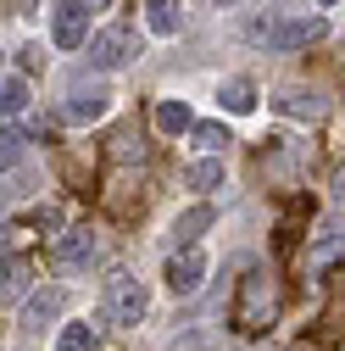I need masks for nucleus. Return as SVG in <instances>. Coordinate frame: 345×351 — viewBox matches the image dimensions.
I'll list each match as a JSON object with an SVG mask.
<instances>
[{"mask_svg":"<svg viewBox=\"0 0 345 351\" xmlns=\"http://www.w3.org/2000/svg\"><path fill=\"white\" fill-rule=\"evenodd\" d=\"M334 195H340V201H345V162H340V167H334Z\"/></svg>","mask_w":345,"mask_h":351,"instance_id":"obj_23","label":"nucleus"},{"mask_svg":"<svg viewBox=\"0 0 345 351\" xmlns=\"http://www.w3.org/2000/svg\"><path fill=\"white\" fill-rule=\"evenodd\" d=\"M218 101H223V106H229V112L240 117V112H251V106H256V84H251V78H229Z\"/></svg>","mask_w":345,"mask_h":351,"instance_id":"obj_15","label":"nucleus"},{"mask_svg":"<svg viewBox=\"0 0 345 351\" xmlns=\"http://www.w3.org/2000/svg\"><path fill=\"white\" fill-rule=\"evenodd\" d=\"M62 351H101V335L90 324H67L62 329Z\"/></svg>","mask_w":345,"mask_h":351,"instance_id":"obj_19","label":"nucleus"},{"mask_svg":"<svg viewBox=\"0 0 345 351\" xmlns=\"http://www.w3.org/2000/svg\"><path fill=\"white\" fill-rule=\"evenodd\" d=\"M140 156H145L140 134H134V128H117V134H112V162H140Z\"/></svg>","mask_w":345,"mask_h":351,"instance_id":"obj_20","label":"nucleus"},{"mask_svg":"<svg viewBox=\"0 0 345 351\" xmlns=\"http://www.w3.org/2000/svg\"><path fill=\"white\" fill-rule=\"evenodd\" d=\"M28 256H12V262H0V301H17L28 290Z\"/></svg>","mask_w":345,"mask_h":351,"instance_id":"obj_11","label":"nucleus"},{"mask_svg":"<svg viewBox=\"0 0 345 351\" xmlns=\"http://www.w3.org/2000/svg\"><path fill=\"white\" fill-rule=\"evenodd\" d=\"M184 184H190V190H218V184H223V162H218V156L190 162V167H184Z\"/></svg>","mask_w":345,"mask_h":351,"instance_id":"obj_12","label":"nucleus"},{"mask_svg":"<svg viewBox=\"0 0 345 351\" xmlns=\"http://www.w3.org/2000/svg\"><path fill=\"white\" fill-rule=\"evenodd\" d=\"M84 51H90V67H95V73H117V67H128V62L140 56V34L123 28V23H112V28H101L95 39H84Z\"/></svg>","mask_w":345,"mask_h":351,"instance_id":"obj_3","label":"nucleus"},{"mask_svg":"<svg viewBox=\"0 0 345 351\" xmlns=\"http://www.w3.org/2000/svg\"><path fill=\"white\" fill-rule=\"evenodd\" d=\"M62 313H67V290H62V285H51V290H34V295H28L23 324H28V329H45V324H51V318H62Z\"/></svg>","mask_w":345,"mask_h":351,"instance_id":"obj_8","label":"nucleus"},{"mask_svg":"<svg viewBox=\"0 0 345 351\" xmlns=\"http://www.w3.org/2000/svg\"><path fill=\"white\" fill-rule=\"evenodd\" d=\"M51 39L62 51H84V39H90V6L84 0H62L56 17H51Z\"/></svg>","mask_w":345,"mask_h":351,"instance_id":"obj_5","label":"nucleus"},{"mask_svg":"<svg viewBox=\"0 0 345 351\" xmlns=\"http://www.w3.org/2000/svg\"><path fill=\"white\" fill-rule=\"evenodd\" d=\"M84 6H90V12H106V6H112V0H84Z\"/></svg>","mask_w":345,"mask_h":351,"instance_id":"obj_24","label":"nucleus"},{"mask_svg":"<svg viewBox=\"0 0 345 351\" xmlns=\"http://www.w3.org/2000/svg\"><path fill=\"white\" fill-rule=\"evenodd\" d=\"M268 318H273V285H268V274H262V268H251V274L240 279L234 329H240V335H262V329H268Z\"/></svg>","mask_w":345,"mask_h":351,"instance_id":"obj_2","label":"nucleus"},{"mask_svg":"<svg viewBox=\"0 0 345 351\" xmlns=\"http://www.w3.org/2000/svg\"><path fill=\"white\" fill-rule=\"evenodd\" d=\"M340 256H345V234H323V240L312 245V274H323V268H334Z\"/></svg>","mask_w":345,"mask_h":351,"instance_id":"obj_18","label":"nucleus"},{"mask_svg":"<svg viewBox=\"0 0 345 351\" xmlns=\"http://www.w3.org/2000/svg\"><path fill=\"white\" fill-rule=\"evenodd\" d=\"M218 6H223V12H229V6H240V0H218Z\"/></svg>","mask_w":345,"mask_h":351,"instance_id":"obj_25","label":"nucleus"},{"mask_svg":"<svg viewBox=\"0 0 345 351\" xmlns=\"http://www.w3.org/2000/svg\"><path fill=\"white\" fill-rule=\"evenodd\" d=\"M145 306H151V295H145V285H140V279H128V274L106 279V313H112V324L134 329V324L145 318Z\"/></svg>","mask_w":345,"mask_h":351,"instance_id":"obj_4","label":"nucleus"},{"mask_svg":"<svg viewBox=\"0 0 345 351\" xmlns=\"http://www.w3.org/2000/svg\"><path fill=\"white\" fill-rule=\"evenodd\" d=\"M201 279H206V251H201V245L172 251V262H167V290H172V295H195Z\"/></svg>","mask_w":345,"mask_h":351,"instance_id":"obj_6","label":"nucleus"},{"mask_svg":"<svg viewBox=\"0 0 345 351\" xmlns=\"http://www.w3.org/2000/svg\"><path fill=\"white\" fill-rule=\"evenodd\" d=\"M190 140H195L201 151H223V145H234L223 123H190Z\"/></svg>","mask_w":345,"mask_h":351,"instance_id":"obj_16","label":"nucleus"},{"mask_svg":"<svg viewBox=\"0 0 345 351\" xmlns=\"http://www.w3.org/2000/svg\"><path fill=\"white\" fill-rule=\"evenodd\" d=\"M23 145H28V140L17 134V128H0V167H12V162L23 156Z\"/></svg>","mask_w":345,"mask_h":351,"instance_id":"obj_21","label":"nucleus"},{"mask_svg":"<svg viewBox=\"0 0 345 351\" xmlns=\"http://www.w3.org/2000/svg\"><path fill=\"white\" fill-rule=\"evenodd\" d=\"M329 34L323 17H279V23H251V39H262L268 51H307Z\"/></svg>","mask_w":345,"mask_h":351,"instance_id":"obj_1","label":"nucleus"},{"mask_svg":"<svg viewBox=\"0 0 345 351\" xmlns=\"http://www.w3.org/2000/svg\"><path fill=\"white\" fill-rule=\"evenodd\" d=\"M106 112H112V95L101 90V84H90V90L78 84V90L67 95V106H62L67 123H95V117H106Z\"/></svg>","mask_w":345,"mask_h":351,"instance_id":"obj_7","label":"nucleus"},{"mask_svg":"<svg viewBox=\"0 0 345 351\" xmlns=\"http://www.w3.org/2000/svg\"><path fill=\"white\" fill-rule=\"evenodd\" d=\"M318 6H340V0H318Z\"/></svg>","mask_w":345,"mask_h":351,"instance_id":"obj_26","label":"nucleus"},{"mask_svg":"<svg viewBox=\"0 0 345 351\" xmlns=\"http://www.w3.org/2000/svg\"><path fill=\"white\" fill-rule=\"evenodd\" d=\"M28 106V84L23 78H0V117H17Z\"/></svg>","mask_w":345,"mask_h":351,"instance_id":"obj_17","label":"nucleus"},{"mask_svg":"<svg viewBox=\"0 0 345 351\" xmlns=\"http://www.w3.org/2000/svg\"><path fill=\"white\" fill-rule=\"evenodd\" d=\"M201 229H212V206H206V201L172 217V240H179V245H195V240H201Z\"/></svg>","mask_w":345,"mask_h":351,"instance_id":"obj_10","label":"nucleus"},{"mask_svg":"<svg viewBox=\"0 0 345 351\" xmlns=\"http://www.w3.org/2000/svg\"><path fill=\"white\" fill-rule=\"evenodd\" d=\"M56 262H62L67 274L90 268V262H95V234H90V229H67V234L56 240Z\"/></svg>","mask_w":345,"mask_h":351,"instance_id":"obj_9","label":"nucleus"},{"mask_svg":"<svg viewBox=\"0 0 345 351\" xmlns=\"http://www.w3.org/2000/svg\"><path fill=\"white\" fill-rule=\"evenodd\" d=\"M145 12H151V34L162 39L179 34V0H145Z\"/></svg>","mask_w":345,"mask_h":351,"instance_id":"obj_14","label":"nucleus"},{"mask_svg":"<svg viewBox=\"0 0 345 351\" xmlns=\"http://www.w3.org/2000/svg\"><path fill=\"white\" fill-rule=\"evenodd\" d=\"M190 106L184 101H156V128H162V134H190Z\"/></svg>","mask_w":345,"mask_h":351,"instance_id":"obj_13","label":"nucleus"},{"mask_svg":"<svg viewBox=\"0 0 345 351\" xmlns=\"http://www.w3.org/2000/svg\"><path fill=\"white\" fill-rule=\"evenodd\" d=\"M284 112H290V117H318L323 106H318V95H290V101H284Z\"/></svg>","mask_w":345,"mask_h":351,"instance_id":"obj_22","label":"nucleus"}]
</instances>
